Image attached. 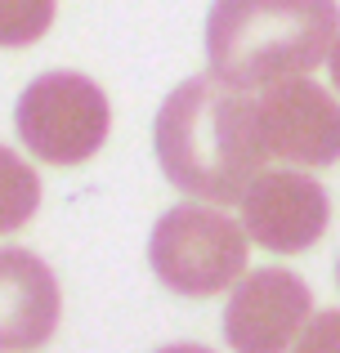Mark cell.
Masks as SVG:
<instances>
[{
    "mask_svg": "<svg viewBox=\"0 0 340 353\" xmlns=\"http://www.w3.org/2000/svg\"><path fill=\"white\" fill-rule=\"evenodd\" d=\"M148 264L166 291L188 300L228 291L246 273V228L215 206H174L148 237Z\"/></svg>",
    "mask_w": 340,
    "mask_h": 353,
    "instance_id": "obj_3",
    "label": "cell"
},
{
    "mask_svg": "<svg viewBox=\"0 0 340 353\" xmlns=\"http://www.w3.org/2000/svg\"><path fill=\"white\" fill-rule=\"evenodd\" d=\"M336 32V0H215L206 14V59L215 77L264 90L318 68Z\"/></svg>",
    "mask_w": 340,
    "mask_h": 353,
    "instance_id": "obj_2",
    "label": "cell"
},
{
    "mask_svg": "<svg viewBox=\"0 0 340 353\" xmlns=\"http://www.w3.org/2000/svg\"><path fill=\"white\" fill-rule=\"evenodd\" d=\"M314 313L305 277L287 268H255L233 286L224 309V340L233 353H287Z\"/></svg>",
    "mask_w": 340,
    "mask_h": 353,
    "instance_id": "obj_5",
    "label": "cell"
},
{
    "mask_svg": "<svg viewBox=\"0 0 340 353\" xmlns=\"http://www.w3.org/2000/svg\"><path fill=\"white\" fill-rule=\"evenodd\" d=\"M18 139L50 165H81L108 143L112 108L108 94L81 72H45L14 108Z\"/></svg>",
    "mask_w": 340,
    "mask_h": 353,
    "instance_id": "obj_4",
    "label": "cell"
},
{
    "mask_svg": "<svg viewBox=\"0 0 340 353\" xmlns=\"http://www.w3.org/2000/svg\"><path fill=\"white\" fill-rule=\"evenodd\" d=\"M260 134L269 157L296 165H336L340 161V103L323 85L305 77H282L264 85Z\"/></svg>",
    "mask_w": 340,
    "mask_h": 353,
    "instance_id": "obj_6",
    "label": "cell"
},
{
    "mask_svg": "<svg viewBox=\"0 0 340 353\" xmlns=\"http://www.w3.org/2000/svg\"><path fill=\"white\" fill-rule=\"evenodd\" d=\"M336 282H340V264H336Z\"/></svg>",
    "mask_w": 340,
    "mask_h": 353,
    "instance_id": "obj_14",
    "label": "cell"
},
{
    "mask_svg": "<svg viewBox=\"0 0 340 353\" xmlns=\"http://www.w3.org/2000/svg\"><path fill=\"white\" fill-rule=\"evenodd\" d=\"M291 353H340V313L323 309L318 318H309L300 331V345Z\"/></svg>",
    "mask_w": 340,
    "mask_h": 353,
    "instance_id": "obj_11",
    "label": "cell"
},
{
    "mask_svg": "<svg viewBox=\"0 0 340 353\" xmlns=\"http://www.w3.org/2000/svg\"><path fill=\"white\" fill-rule=\"evenodd\" d=\"M161 174L174 188L233 206L246 197L255 174H264L269 148L260 134V103L224 77H188L170 90L152 125Z\"/></svg>",
    "mask_w": 340,
    "mask_h": 353,
    "instance_id": "obj_1",
    "label": "cell"
},
{
    "mask_svg": "<svg viewBox=\"0 0 340 353\" xmlns=\"http://www.w3.org/2000/svg\"><path fill=\"white\" fill-rule=\"evenodd\" d=\"M332 224V201L323 183L305 170H264L242 197V228L251 241L278 255L309 250Z\"/></svg>",
    "mask_w": 340,
    "mask_h": 353,
    "instance_id": "obj_7",
    "label": "cell"
},
{
    "mask_svg": "<svg viewBox=\"0 0 340 353\" xmlns=\"http://www.w3.org/2000/svg\"><path fill=\"white\" fill-rule=\"evenodd\" d=\"M327 59H332V81H336V90H340V32H336V41H332V54H327Z\"/></svg>",
    "mask_w": 340,
    "mask_h": 353,
    "instance_id": "obj_12",
    "label": "cell"
},
{
    "mask_svg": "<svg viewBox=\"0 0 340 353\" xmlns=\"http://www.w3.org/2000/svg\"><path fill=\"white\" fill-rule=\"evenodd\" d=\"M54 23V0H0V50L36 45Z\"/></svg>",
    "mask_w": 340,
    "mask_h": 353,
    "instance_id": "obj_10",
    "label": "cell"
},
{
    "mask_svg": "<svg viewBox=\"0 0 340 353\" xmlns=\"http://www.w3.org/2000/svg\"><path fill=\"white\" fill-rule=\"evenodd\" d=\"M41 206V174L0 143V233H18Z\"/></svg>",
    "mask_w": 340,
    "mask_h": 353,
    "instance_id": "obj_9",
    "label": "cell"
},
{
    "mask_svg": "<svg viewBox=\"0 0 340 353\" xmlns=\"http://www.w3.org/2000/svg\"><path fill=\"white\" fill-rule=\"evenodd\" d=\"M63 318V295L50 264L23 246H0V353L50 345Z\"/></svg>",
    "mask_w": 340,
    "mask_h": 353,
    "instance_id": "obj_8",
    "label": "cell"
},
{
    "mask_svg": "<svg viewBox=\"0 0 340 353\" xmlns=\"http://www.w3.org/2000/svg\"><path fill=\"white\" fill-rule=\"evenodd\" d=\"M157 353H215V349H206V345H166Z\"/></svg>",
    "mask_w": 340,
    "mask_h": 353,
    "instance_id": "obj_13",
    "label": "cell"
}]
</instances>
